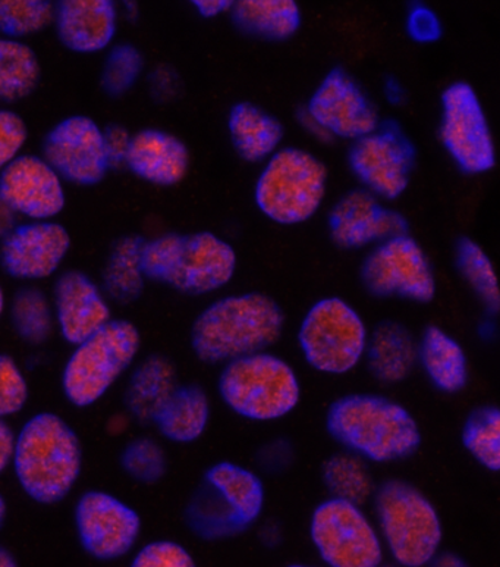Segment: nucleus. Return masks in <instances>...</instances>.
<instances>
[{"label": "nucleus", "instance_id": "obj_22", "mask_svg": "<svg viewBox=\"0 0 500 567\" xmlns=\"http://www.w3.org/2000/svg\"><path fill=\"white\" fill-rule=\"evenodd\" d=\"M126 166L156 186H175L187 177L189 152L174 134L144 130L133 136Z\"/></svg>", "mask_w": 500, "mask_h": 567}, {"label": "nucleus", "instance_id": "obj_24", "mask_svg": "<svg viewBox=\"0 0 500 567\" xmlns=\"http://www.w3.org/2000/svg\"><path fill=\"white\" fill-rule=\"evenodd\" d=\"M205 485L231 512L244 530L257 524L265 507L263 480L240 463L219 462L205 475Z\"/></svg>", "mask_w": 500, "mask_h": 567}, {"label": "nucleus", "instance_id": "obj_34", "mask_svg": "<svg viewBox=\"0 0 500 567\" xmlns=\"http://www.w3.org/2000/svg\"><path fill=\"white\" fill-rule=\"evenodd\" d=\"M457 267L463 280L471 288L472 292L490 315H498L500 308V296L497 271L489 255L483 247L462 237L457 243Z\"/></svg>", "mask_w": 500, "mask_h": 567}, {"label": "nucleus", "instance_id": "obj_45", "mask_svg": "<svg viewBox=\"0 0 500 567\" xmlns=\"http://www.w3.org/2000/svg\"><path fill=\"white\" fill-rule=\"evenodd\" d=\"M299 121L300 124L303 125L305 132H308L310 136H313L315 141L322 143L333 142L331 134H329L326 130H324L322 125H320L317 121H315L313 116L309 114V111L305 110V106L303 110L299 111Z\"/></svg>", "mask_w": 500, "mask_h": 567}, {"label": "nucleus", "instance_id": "obj_20", "mask_svg": "<svg viewBox=\"0 0 500 567\" xmlns=\"http://www.w3.org/2000/svg\"><path fill=\"white\" fill-rule=\"evenodd\" d=\"M55 315L66 343L76 346L112 321L101 288L80 271L62 274L55 286Z\"/></svg>", "mask_w": 500, "mask_h": 567}, {"label": "nucleus", "instance_id": "obj_37", "mask_svg": "<svg viewBox=\"0 0 500 567\" xmlns=\"http://www.w3.org/2000/svg\"><path fill=\"white\" fill-rule=\"evenodd\" d=\"M121 466L139 484H156L168 471V458L164 447L156 440L135 439L126 444L121 454Z\"/></svg>", "mask_w": 500, "mask_h": 567}, {"label": "nucleus", "instance_id": "obj_9", "mask_svg": "<svg viewBox=\"0 0 500 567\" xmlns=\"http://www.w3.org/2000/svg\"><path fill=\"white\" fill-rule=\"evenodd\" d=\"M368 328L362 315L341 297H324L305 313L299 346L315 372L344 377L364 362Z\"/></svg>", "mask_w": 500, "mask_h": 567}, {"label": "nucleus", "instance_id": "obj_26", "mask_svg": "<svg viewBox=\"0 0 500 567\" xmlns=\"http://www.w3.org/2000/svg\"><path fill=\"white\" fill-rule=\"evenodd\" d=\"M179 385L177 368L165 355L153 354L135 368L125 391L131 415L143 424H153L157 413Z\"/></svg>", "mask_w": 500, "mask_h": 567}, {"label": "nucleus", "instance_id": "obj_18", "mask_svg": "<svg viewBox=\"0 0 500 567\" xmlns=\"http://www.w3.org/2000/svg\"><path fill=\"white\" fill-rule=\"evenodd\" d=\"M70 246V234L60 224L20 225L2 240L0 265L18 280H43L60 268Z\"/></svg>", "mask_w": 500, "mask_h": 567}, {"label": "nucleus", "instance_id": "obj_14", "mask_svg": "<svg viewBox=\"0 0 500 567\" xmlns=\"http://www.w3.org/2000/svg\"><path fill=\"white\" fill-rule=\"evenodd\" d=\"M76 534L83 550L98 561L123 559L142 534V517L105 492H87L76 502Z\"/></svg>", "mask_w": 500, "mask_h": 567}, {"label": "nucleus", "instance_id": "obj_3", "mask_svg": "<svg viewBox=\"0 0 500 567\" xmlns=\"http://www.w3.org/2000/svg\"><path fill=\"white\" fill-rule=\"evenodd\" d=\"M12 465L27 496L48 506L60 503L83 467L79 435L55 413H39L18 432Z\"/></svg>", "mask_w": 500, "mask_h": 567}, {"label": "nucleus", "instance_id": "obj_32", "mask_svg": "<svg viewBox=\"0 0 500 567\" xmlns=\"http://www.w3.org/2000/svg\"><path fill=\"white\" fill-rule=\"evenodd\" d=\"M40 64L33 49L13 39H0V102H17L38 87Z\"/></svg>", "mask_w": 500, "mask_h": 567}, {"label": "nucleus", "instance_id": "obj_6", "mask_svg": "<svg viewBox=\"0 0 500 567\" xmlns=\"http://www.w3.org/2000/svg\"><path fill=\"white\" fill-rule=\"evenodd\" d=\"M218 393L225 406L242 420L269 424L299 408L303 385L287 359L265 350L225 363Z\"/></svg>", "mask_w": 500, "mask_h": 567}, {"label": "nucleus", "instance_id": "obj_8", "mask_svg": "<svg viewBox=\"0 0 500 567\" xmlns=\"http://www.w3.org/2000/svg\"><path fill=\"white\" fill-rule=\"evenodd\" d=\"M142 348L134 323L115 319L76 344L62 372V389L75 408L97 403L133 364Z\"/></svg>", "mask_w": 500, "mask_h": 567}, {"label": "nucleus", "instance_id": "obj_46", "mask_svg": "<svg viewBox=\"0 0 500 567\" xmlns=\"http://www.w3.org/2000/svg\"><path fill=\"white\" fill-rule=\"evenodd\" d=\"M17 218L15 210L0 197V238L2 240L17 228Z\"/></svg>", "mask_w": 500, "mask_h": 567}, {"label": "nucleus", "instance_id": "obj_44", "mask_svg": "<svg viewBox=\"0 0 500 567\" xmlns=\"http://www.w3.org/2000/svg\"><path fill=\"white\" fill-rule=\"evenodd\" d=\"M15 436L12 427L3 420H0V474L12 463Z\"/></svg>", "mask_w": 500, "mask_h": 567}, {"label": "nucleus", "instance_id": "obj_27", "mask_svg": "<svg viewBox=\"0 0 500 567\" xmlns=\"http://www.w3.org/2000/svg\"><path fill=\"white\" fill-rule=\"evenodd\" d=\"M228 130L238 155L252 164L272 157L285 136L281 121L250 102L237 103L232 107Z\"/></svg>", "mask_w": 500, "mask_h": 567}, {"label": "nucleus", "instance_id": "obj_30", "mask_svg": "<svg viewBox=\"0 0 500 567\" xmlns=\"http://www.w3.org/2000/svg\"><path fill=\"white\" fill-rule=\"evenodd\" d=\"M322 481L329 498L362 507L372 502L377 487L371 465L345 450L323 462Z\"/></svg>", "mask_w": 500, "mask_h": 567}, {"label": "nucleus", "instance_id": "obj_36", "mask_svg": "<svg viewBox=\"0 0 500 567\" xmlns=\"http://www.w3.org/2000/svg\"><path fill=\"white\" fill-rule=\"evenodd\" d=\"M55 20V7L38 0H0V33L22 38L39 33Z\"/></svg>", "mask_w": 500, "mask_h": 567}, {"label": "nucleus", "instance_id": "obj_1", "mask_svg": "<svg viewBox=\"0 0 500 567\" xmlns=\"http://www.w3.org/2000/svg\"><path fill=\"white\" fill-rule=\"evenodd\" d=\"M326 431L342 450L368 465L412 458L423 443L420 425L404 404L376 393H351L331 404Z\"/></svg>", "mask_w": 500, "mask_h": 567}, {"label": "nucleus", "instance_id": "obj_15", "mask_svg": "<svg viewBox=\"0 0 500 567\" xmlns=\"http://www.w3.org/2000/svg\"><path fill=\"white\" fill-rule=\"evenodd\" d=\"M305 110L333 138L358 141L381 127V118L358 81L333 69L320 83Z\"/></svg>", "mask_w": 500, "mask_h": 567}, {"label": "nucleus", "instance_id": "obj_10", "mask_svg": "<svg viewBox=\"0 0 500 567\" xmlns=\"http://www.w3.org/2000/svg\"><path fill=\"white\" fill-rule=\"evenodd\" d=\"M309 533L326 567H378L385 561L375 520L357 504L323 499L310 517Z\"/></svg>", "mask_w": 500, "mask_h": 567}, {"label": "nucleus", "instance_id": "obj_29", "mask_svg": "<svg viewBox=\"0 0 500 567\" xmlns=\"http://www.w3.org/2000/svg\"><path fill=\"white\" fill-rule=\"evenodd\" d=\"M231 13L238 29L274 42L292 38L301 25L294 0H241L232 4Z\"/></svg>", "mask_w": 500, "mask_h": 567}, {"label": "nucleus", "instance_id": "obj_48", "mask_svg": "<svg viewBox=\"0 0 500 567\" xmlns=\"http://www.w3.org/2000/svg\"><path fill=\"white\" fill-rule=\"evenodd\" d=\"M427 567H470V565L452 551H440Z\"/></svg>", "mask_w": 500, "mask_h": 567}, {"label": "nucleus", "instance_id": "obj_25", "mask_svg": "<svg viewBox=\"0 0 500 567\" xmlns=\"http://www.w3.org/2000/svg\"><path fill=\"white\" fill-rule=\"evenodd\" d=\"M418 367L427 380L444 394H458L470 381L466 349L438 326L425 328L418 339Z\"/></svg>", "mask_w": 500, "mask_h": 567}, {"label": "nucleus", "instance_id": "obj_17", "mask_svg": "<svg viewBox=\"0 0 500 567\" xmlns=\"http://www.w3.org/2000/svg\"><path fill=\"white\" fill-rule=\"evenodd\" d=\"M329 231L342 249H362L408 234V223L403 215L387 208L366 188L342 196L329 214Z\"/></svg>", "mask_w": 500, "mask_h": 567}, {"label": "nucleus", "instance_id": "obj_28", "mask_svg": "<svg viewBox=\"0 0 500 567\" xmlns=\"http://www.w3.org/2000/svg\"><path fill=\"white\" fill-rule=\"evenodd\" d=\"M210 416L211 402L206 390L197 384H179L153 424L170 443L191 444L205 435Z\"/></svg>", "mask_w": 500, "mask_h": 567}, {"label": "nucleus", "instance_id": "obj_33", "mask_svg": "<svg viewBox=\"0 0 500 567\" xmlns=\"http://www.w3.org/2000/svg\"><path fill=\"white\" fill-rule=\"evenodd\" d=\"M463 449L483 470L498 474L500 470V412L494 404L475 409L463 422Z\"/></svg>", "mask_w": 500, "mask_h": 567}, {"label": "nucleus", "instance_id": "obj_42", "mask_svg": "<svg viewBox=\"0 0 500 567\" xmlns=\"http://www.w3.org/2000/svg\"><path fill=\"white\" fill-rule=\"evenodd\" d=\"M407 29L409 35L416 42L430 43L440 39L441 25L439 18L431 9L426 7H416L409 13L407 20Z\"/></svg>", "mask_w": 500, "mask_h": 567}, {"label": "nucleus", "instance_id": "obj_51", "mask_svg": "<svg viewBox=\"0 0 500 567\" xmlns=\"http://www.w3.org/2000/svg\"><path fill=\"white\" fill-rule=\"evenodd\" d=\"M3 309H4V295H3L2 287H0V317H2Z\"/></svg>", "mask_w": 500, "mask_h": 567}, {"label": "nucleus", "instance_id": "obj_38", "mask_svg": "<svg viewBox=\"0 0 500 567\" xmlns=\"http://www.w3.org/2000/svg\"><path fill=\"white\" fill-rule=\"evenodd\" d=\"M144 66L142 53L129 44H121L106 58L102 74V85L111 96H121L128 92L142 74Z\"/></svg>", "mask_w": 500, "mask_h": 567}, {"label": "nucleus", "instance_id": "obj_49", "mask_svg": "<svg viewBox=\"0 0 500 567\" xmlns=\"http://www.w3.org/2000/svg\"><path fill=\"white\" fill-rule=\"evenodd\" d=\"M0 567H20L15 556L8 548L0 546Z\"/></svg>", "mask_w": 500, "mask_h": 567}, {"label": "nucleus", "instance_id": "obj_21", "mask_svg": "<svg viewBox=\"0 0 500 567\" xmlns=\"http://www.w3.org/2000/svg\"><path fill=\"white\" fill-rule=\"evenodd\" d=\"M55 21L70 51L101 52L116 33V8L107 0H65L55 8Z\"/></svg>", "mask_w": 500, "mask_h": 567}, {"label": "nucleus", "instance_id": "obj_39", "mask_svg": "<svg viewBox=\"0 0 500 567\" xmlns=\"http://www.w3.org/2000/svg\"><path fill=\"white\" fill-rule=\"evenodd\" d=\"M29 400V384L21 368L8 354H0V420L17 415Z\"/></svg>", "mask_w": 500, "mask_h": 567}, {"label": "nucleus", "instance_id": "obj_50", "mask_svg": "<svg viewBox=\"0 0 500 567\" xmlns=\"http://www.w3.org/2000/svg\"><path fill=\"white\" fill-rule=\"evenodd\" d=\"M4 517H7V502L0 496V526L3 525Z\"/></svg>", "mask_w": 500, "mask_h": 567}, {"label": "nucleus", "instance_id": "obj_2", "mask_svg": "<svg viewBox=\"0 0 500 567\" xmlns=\"http://www.w3.org/2000/svg\"><path fill=\"white\" fill-rule=\"evenodd\" d=\"M285 313L264 292H241L215 300L191 328V348L206 364H223L265 352L282 339Z\"/></svg>", "mask_w": 500, "mask_h": 567}, {"label": "nucleus", "instance_id": "obj_13", "mask_svg": "<svg viewBox=\"0 0 500 567\" xmlns=\"http://www.w3.org/2000/svg\"><path fill=\"white\" fill-rule=\"evenodd\" d=\"M348 162L366 190L378 199L394 200L408 188L416 151L396 125H381L376 132L354 142Z\"/></svg>", "mask_w": 500, "mask_h": 567}, {"label": "nucleus", "instance_id": "obj_11", "mask_svg": "<svg viewBox=\"0 0 500 567\" xmlns=\"http://www.w3.org/2000/svg\"><path fill=\"white\" fill-rule=\"evenodd\" d=\"M439 138L462 173H489L497 165V148L479 94L466 81L441 93Z\"/></svg>", "mask_w": 500, "mask_h": 567}, {"label": "nucleus", "instance_id": "obj_47", "mask_svg": "<svg viewBox=\"0 0 500 567\" xmlns=\"http://www.w3.org/2000/svg\"><path fill=\"white\" fill-rule=\"evenodd\" d=\"M197 11L205 18H213L220 16V13L231 12L233 2H192Z\"/></svg>", "mask_w": 500, "mask_h": 567}, {"label": "nucleus", "instance_id": "obj_4", "mask_svg": "<svg viewBox=\"0 0 500 567\" xmlns=\"http://www.w3.org/2000/svg\"><path fill=\"white\" fill-rule=\"evenodd\" d=\"M373 520L385 551L400 567H427L440 553L444 524L435 503L409 481L377 484Z\"/></svg>", "mask_w": 500, "mask_h": 567}, {"label": "nucleus", "instance_id": "obj_40", "mask_svg": "<svg viewBox=\"0 0 500 567\" xmlns=\"http://www.w3.org/2000/svg\"><path fill=\"white\" fill-rule=\"evenodd\" d=\"M129 567H198L191 553L179 543L157 539L134 556Z\"/></svg>", "mask_w": 500, "mask_h": 567}, {"label": "nucleus", "instance_id": "obj_16", "mask_svg": "<svg viewBox=\"0 0 500 567\" xmlns=\"http://www.w3.org/2000/svg\"><path fill=\"white\" fill-rule=\"evenodd\" d=\"M43 159L66 182L79 186L101 183L110 169L103 132L87 116H71L48 134Z\"/></svg>", "mask_w": 500, "mask_h": 567}, {"label": "nucleus", "instance_id": "obj_31", "mask_svg": "<svg viewBox=\"0 0 500 567\" xmlns=\"http://www.w3.org/2000/svg\"><path fill=\"white\" fill-rule=\"evenodd\" d=\"M142 237H124L115 243L105 271L103 287L111 299L118 303H131L137 300L144 290L143 247Z\"/></svg>", "mask_w": 500, "mask_h": 567}, {"label": "nucleus", "instance_id": "obj_35", "mask_svg": "<svg viewBox=\"0 0 500 567\" xmlns=\"http://www.w3.org/2000/svg\"><path fill=\"white\" fill-rule=\"evenodd\" d=\"M12 326L25 343L39 346L53 330V313L48 297L39 288H22L17 292L11 309Z\"/></svg>", "mask_w": 500, "mask_h": 567}, {"label": "nucleus", "instance_id": "obj_41", "mask_svg": "<svg viewBox=\"0 0 500 567\" xmlns=\"http://www.w3.org/2000/svg\"><path fill=\"white\" fill-rule=\"evenodd\" d=\"M27 142V127L21 116L0 110V173L20 153Z\"/></svg>", "mask_w": 500, "mask_h": 567}, {"label": "nucleus", "instance_id": "obj_12", "mask_svg": "<svg viewBox=\"0 0 500 567\" xmlns=\"http://www.w3.org/2000/svg\"><path fill=\"white\" fill-rule=\"evenodd\" d=\"M363 286L381 299L429 303L436 296V278L429 256L408 234L378 243L360 269Z\"/></svg>", "mask_w": 500, "mask_h": 567}, {"label": "nucleus", "instance_id": "obj_7", "mask_svg": "<svg viewBox=\"0 0 500 567\" xmlns=\"http://www.w3.org/2000/svg\"><path fill=\"white\" fill-rule=\"evenodd\" d=\"M326 187L327 168L317 156L304 148L282 147L265 161L254 199L273 223L303 224L317 214Z\"/></svg>", "mask_w": 500, "mask_h": 567}, {"label": "nucleus", "instance_id": "obj_53", "mask_svg": "<svg viewBox=\"0 0 500 567\" xmlns=\"http://www.w3.org/2000/svg\"><path fill=\"white\" fill-rule=\"evenodd\" d=\"M287 567H314V566L295 564V565H290V566H287Z\"/></svg>", "mask_w": 500, "mask_h": 567}, {"label": "nucleus", "instance_id": "obj_5", "mask_svg": "<svg viewBox=\"0 0 500 567\" xmlns=\"http://www.w3.org/2000/svg\"><path fill=\"white\" fill-rule=\"evenodd\" d=\"M236 271V250L211 233L165 234L144 243V277L184 295L218 291L231 282Z\"/></svg>", "mask_w": 500, "mask_h": 567}, {"label": "nucleus", "instance_id": "obj_19", "mask_svg": "<svg viewBox=\"0 0 500 567\" xmlns=\"http://www.w3.org/2000/svg\"><path fill=\"white\" fill-rule=\"evenodd\" d=\"M0 197L17 215L35 220L53 218L65 206L60 175L33 155L15 157L0 173Z\"/></svg>", "mask_w": 500, "mask_h": 567}, {"label": "nucleus", "instance_id": "obj_52", "mask_svg": "<svg viewBox=\"0 0 500 567\" xmlns=\"http://www.w3.org/2000/svg\"><path fill=\"white\" fill-rule=\"evenodd\" d=\"M378 567H400V566L394 564V561H392V564H385V561H383V564Z\"/></svg>", "mask_w": 500, "mask_h": 567}, {"label": "nucleus", "instance_id": "obj_43", "mask_svg": "<svg viewBox=\"0 0 500 567\" xmlns=\"http://www.w3.org/2000/svg\"><path fill=\"white\" fill-rule=\"evenodd\" d=\"M131 141L133 136L121 125H111L103 132V146H105L106 161L110 168L126 166Z\"/></svg>", "mask_w": 500, "mask_h": 567}, {"label": "nucleus", "instance_id": "obj_23", "mask_svg": "<svg viewBox=\"0 0 500 567\" xmlns=\"http://www.w3.org/2000/svg\"><path fill=\"white\" fill-rule=\"evenodd\" d=\"M364 362L382 385L407 381L418 367V339L403 323L383 321L368 332Z\"/></svg>", "mask_w": 500, "mask_h": 567}]
</instances>
